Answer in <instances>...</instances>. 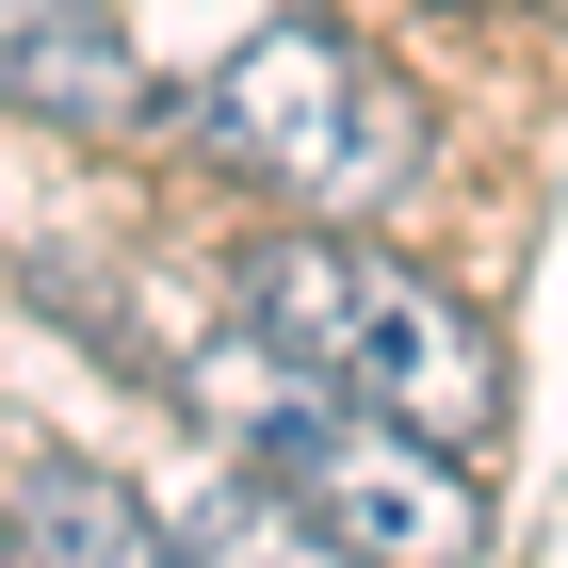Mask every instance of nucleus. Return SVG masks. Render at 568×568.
<instances>
[{
    "mask_svg": "<svg viewBox=\"0 0 568 568\" xmlns=\"http://www.w3.org/2000/svg\"><path fill=\"white\" fill-rule=\"evenodd\" d=\"M244 325L293 357L308 390L390 406V423L455 438V455L504 423V357H487V325L438 293L423 261H390V244H357V227H325V212H293L261 261H244Z\"/></svg>",
    "mask_w": 568,
    "mask_h": 568,
    "instance_id": "f257e3e1",
    "label": "nucleus"
},
{
    "mask_svg": "<svg viewBox=\"0 0 568 568\" xmlns=\"http://www.w3.org/2000/svg\"><path fill=\"white\" fill-rule=\"evenodd\" d=\"M0 552H17V520H0Z\"/></svg>",
    "mask_w": 568,
    "mask_h": 568,
    "instance_id": "423d86ee",
    "label": "nucleus"
},
{
    "mask_svg": "<svg viewBox=\"0 0 568 568\" xmlns=\"http://www.w3.org/2000/svg\"><path fill=\"white\" fill-rule=\"evenodd\" d=\"M261 471L293 487V520L325 536V552H390V568L487 552V504H471V471H455V438L390 423V406H342V390H308V374L261 423Z\"/></svg>",
    "mask_w": 568,
    "mask_h": 568,
    "instance_id": "7ed1b4c3",
    "label": "nucleus"
},
{
    "mask_svg": "<svg viewBox=\"0 0 568 568\" xmlns=\"http://www.w3.org/2000/svg\"><path fill=\"white\" fill-rule=\"evenodd\" d=\"M0 98L49 114V131H131L163 82H146V49L98 0H0Z\"/></svg>",
    "mask_w": 568,
    "mask_h": 568,
    "instance_id": "20e7f679",
    "label": "nucleus"
},
{
    "mask_svg": "<svg viewBox=\"0 0 568 568\" xmlns=\"http://www.w3.org/2000/svg\"><path fill=\"white\" fill-rule=\"evenodd\" d=\"M195 131H212L227 179H261V195H293V212H325V227L390 212L406 179H423V98H406L357 33H325V17L244 33L227 82L195 98Z\"/></svg>",
    "mask_w": 568,
    "mask_h": 568,
    "instance_id": "f03ea898",
    "label": "nucleus"
},
{
    "mask_svg": "<svg viewBox=\"0 0 568 568\" xmlns=\"http://www.w3.org/2000/svg\"><path fill=\"white\" fill-rule=\"evenodd\" d=\"M17 552H98V568H163V504H131L114 471H82V455H33L17 471Z\"/></svg>",
    "mask_w": 568,
    "mask_h": 568,
    "instance_id": "39448f33",
    "label": "nucleus"
}]
</instances>
